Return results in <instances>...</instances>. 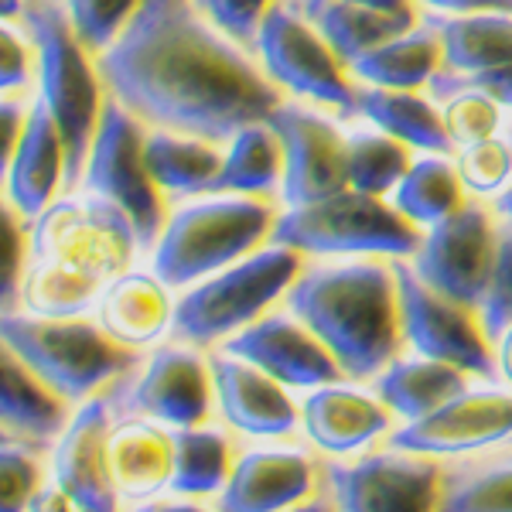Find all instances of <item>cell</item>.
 I'll return each mask as SVG.
<instances>
[{
    "instance_id": "cell-1",
    "label": "cell",
    "mask_w": 512,
    "mask_h": 512,
    "mask_svg": "<svg viewBox=\"0 0 512 512\" xmlns=\"http://www.w3.org/2000/svg\"><path fill=\"white\" fill-rule=\"evenodd\" d=\"M253 59L205 21L195 0H140L120 38L96 55V69L106 93L147 127L229 144L284 103V89Z\"/></svg>"
},
{
    "instance_id": "cell-2",
    "label": "cell",
    "mask_w": 512,
    "mask_h": 512,
    "mask_svg": "<svg viewBox=\"0 0 512 512\" xmlns=\"http://www.w3.org/2000/svg\"><path fill=\"white\" fill-rule=\"evenodd\" d=\"M284 301L352 383H373L407 342L390 256H321L287 287Z\"/></svg>"
},
{
    "instance_id": "cell-3",
    "label": "cell",
    "mask_w": 512,
    "mask_h": 512,
    "mask_svg": "<svg viewBox=\"0 0 512 512\" xmlns=\"http://www.w3.org/2000/svg\"><path fill=\"white\" fill-rule=\"evenodd\" d=\"M38 48V96L48 103L65 140V188H79L86 175L99 113H103V79L96 59L72 28L65 0H21L18 21Z\"/></svg>"
},
{
    "instance_id": "cell-4",
    "label": "cell",
    "mask_w": 512,
    "mask_h": 512,
    "mask_svg": "<svg viewBox=\"0 0 512 512\" xmlns=\"http://www.w3.org/2000/svg\"><path fill=\"white\" fill-rule=\"evenodd\" d=\"M280 212L270 195L185 202L164 222L151 250V270L168 287H192L229 263L243 260L274 233Z\"/></svg>"
},
{
    "instance_id": "cell-5",
    "label": "cell",
    "mask_w": 512,
    "mask_h": 512,
    "mask_svg": "<svg viewBox=\"0 0 512 512\" xmlns=\"http://www.w3.org/2000/svg\"><path fill=\"white\" fill-rule=\"evenodd\" d=\"M0 335L4 345H11L69 403L93 400L99 390L117 386L144 362L137 349L117 342L99 321H89L86 315L38 318L28 311L24 315L7 311Z\"/></svg>"
},
{
    "instance_id": "cell-6",
    "label": "cell",
    "mask_w": 512,
    "mask_h": 512,
    "mask_svg": "<svg viewBox=\"0 0 512 512\" xmlns=\"http://www.w3.org/2000/svg\"><path fill=\"white\" fill-rule=\"evenodd\" d=\"M304 267H308L304 253L294 246H260L243 260L198 280L178 297L171 338L195 345V349L226 342L239 328L267 315L270 304L287 294V287L301 277Z\"/></svg>"
},
{
    "instance_id": "cell-7",
    "label": "cell",
    "mask_w": 512,
    "mask_h": 512,
    "mask_svg": "<svg viewBox=\"0 0 512 512\" xmlns=\"http://www.w3.org/2000/svg\"><path fill=\"white\" fill-rule=\"evenodd\" d=\"M424 229L410 222L383 195L342 188L308 205L280 212L270 243L304 256H414Z\"/></svg>"
},
{
    "instance_id": "cell-8",
    "label": "cell",
    "mask_w": 512,
    "mask_h": 512,
    "mask_svg": "<svg viewBox=\"0 0 512 512\" xmlns=\"http://www.w3.org/2000/svg\"><path fill=\"white\" fill-rule=\"evenodd\" d=\"M144 137L147 123L130 113L117 96L106 93L82 188L120 205L137 229L140 253H151L168 216H164V192L147 171Z\"/></svg>"
},
{
    "instance_id": "cell-9",
    "label": "cell",
    "mask_w": 512,
    "mask_h": 512,
    "mask_svg": "<svg viewBox=\"0 0 512 512\" xmlns=\"http://www.w3.org/2000/svg\"><path fill=\"white\" fill-rule=\"evenodd\" d=\"M256 62L294 99L332 106L342 117L355 113V86L349 65L332 52L321 31L304 18L291 0H274L256 31Z\"/></svg>"
},
{
    "instance_id": "cell-10",
    "label": "cell",
    "mask_w": 512,
    "mask_h": 512,
    "mask_svg": "<svg viewBox=\"0 0 512 512\" xmlns=\"http://www.w3.org/2000/svg\"><path fill=\"white\" fill-rule=\"evenodd\" d=\"M396 287H400V318L403 338L417 355L441 359L465 369L475 379H495L499 362L492 355V342L485 335L478 308L454 301L424 284L410 263V256H390Z\"/></svg>"
},
{
    "instance_id": "cell-11",
    "label": "cell",
    "mask_w": 512,
    "mask_h": 512,
    "mask_svg": "<svg viewBox=\"0 0 512 512\" xmlns=\"http://www.w3.org/2000/svg\"><path fill=\"white\" fill-rule=\"evenodd\" d=\"M140 253L137 229L110 198H59L31 226V260H69L79 267L117 277Z\"/></svg>"
},
{
    "instance_id": "cell-12",
    "label": "cell",
    "mask_w": 512,
    "mask_h": 512,
    "mask_svg": "<svg viewBox=\"0 0 512 512\" xmlns=\"http://www.w3.org/2000/svg\"><path fill=\"white\" fill-rule=\"evenodd\" d=\"M321 489L335 509L424 512L441 506L444 465L431 454L386 448L355 461H321Z\"/></svg>"
},
{
    "instance_id": "cell-13",
    "label": "cell",
    "mask_w": 512,
    "mask_h": 512,
    "mask_svg": "<svg viewBox=\"0 0 512 512\" xmlns=\"http://www.w3.org/2000/svg\"><path fill=\"white\" fill-rule=\"evenodd\" d=\"M209 355L188 342H164L144 362L106 390L110 407L123 417H151L168 427H195L212 410Z\"/></svg>"
},
{
    "instance_id": "cell-14",
    "label": "cell",
    "mask_w": 512,
    "mask_h": 512,
    "mask_svg": "<svg viewBox=\"0 0 512 512\" xmlns=\"http://www.w3.org/2000/svg\"><path fill=\"white\" fill-rule=\"evenodd\" d=\"M495 216H499L495 205L489 209L485 202L465 198L461 209L427 229L417 253L410 256L420 280L468 308H482L495 267V250H499Z\"/></svg>"
},
{
    "instance_id": "cell-15",
    "label": "cell",
    "mask_w": 512,
    "mask_h": 512,
    "mask_svg": "<svg viewBox=\"0 0 512 512\" xmlns=\"http://www.w3.org/2000/svg\"><path fill=\"white\" fill-rule=\"evenodd\" d=\"M267 127L284 147V185H280L284 205H308L349 188L345 130L335 120L284 99L267 117Z\"/></svg>"
},
{
    "instance_id": "cell-16",
    "label": "cell",
    "mask_w": 512,
    "mask_h": 512,
    "mask_svg": "<svg viewBox=\"0 0 512 512\" xmlns=\"http://www.w3.org/2000/svg\"><path fill=\"white\" fill-rule=\"evenodd\" d=\"M512 437V393L465 390L420 420H407L386 434V448L417 451L431 458L495 448Z\"/></svg>"
},
{
    "instance_id": "cell-17",
    "label": "cell",
    "mask_w": 512,
    "mask_h": 512,
    "mask_svg": "<svg viewBox=\"0 0 512 512\" xmlns=\"http://www.w3.org/2000/svg\"><path fill=\"white\" fill-rule=\"evenodd\" d=\"M219 345L239 355V359L260 366L263 373L280 379L284 386H297V390H315V386L345 379L328 345L291 311L287 315L270 311V315L256 318L253 325L239 328L236 335H229Z\"/></svg>"
},
{
    "instance_id": "cell-18",
    "label": "cell",
    "mask_w": 512,
    "mask_h": 512,
    "mask_svg": "<svg viewBox=\"0 0 512 512\" xmlns=\"http://www.w3.org/2000/svg\"><path fill=\"white\" fill-rule=\"evenodd\" d=\"M110 420L113 407L103 396H93L69 420L52 454V478L69 492L76 509L106 512L120 506V492L110 472Z\"/></svg>"
},
{
    "instance_id": "cell-19",
    "label": "cell",
    "mask_w": 512,
    "mask_h": 512,
    "mask_svg": "<svg viewBox=\"0 0 512 512\" xmlns=\"http://www.w3.org/2000/svg\"><path fill=\"white\" fill-rule=\"evenodd\" d=\"M212 386H216L219 414L233 431L246 437H291L301 410L284 393V383L263 373L260 366L219 349L209 352Z\"/></svg>"
},
{
    "instance_id": "cell-20",
    "label": "cell",
    "mask_w": 512,
    "mask_h": 512,
    "mask_svg": "<svg viewBox=\"0 0 512 512\" xmlns=\"http://www.w3.org/2000/svg\"><path fill=\"white\" fill-rule=\"evenodd\" d=\"M321 465L308 451H246L236 458L226 489L219 492V509L263 512L304 506L318 489Z\"/></svg>"
},
{
    "instance_id": "cell-21",
    "label": "cell",
    "mask_w": 512,
    "mask_h": 512,
    "mask_svg": "<svg viewBox=\"0 0 512 512\" xmlns=\"http://www.w3.org/2000/svg\"><path fill=\"white\" fill-rule=\"evenodd\" d=\"M7 202L24 219L35 222L55 195L65 188V140L45 99H35L24 123V134L14 147V158L4 168Z\"/></svg>"
},
{
    "instance_id": "cell-22",
    "label": "cell",
    "mask_w": 512,
    "mask_h": 512,
    "mask_svg": "<svg viewBox=\"0 0 512 512\" xmlns=\"http://www.w3.org/2000/svg\"><path fill=\"white\" fill-rule=\"evenodd\" d=\"M393 410L379 396L325 383L301 403L304 437L325 454H352L393 431Z\"/></svg>"
},
{
    "instance_id": "cell-23",
    "label": "cell",
    "mask_w": 512,
    "mask_h": 512,
    "mask_svg": "<svg viewBox=\"0 0 512 512\" xmlns=\"http://www.w3.org/2000/svg\"><path fill=\"white\" fill-rule=\"evenodd\" d=\"M110 472L127 506H144L151 495L171 489L175 431L151 417H123L110 431Z\"/></svg>"
},
{
    "instance_id": "cell-24",
    "label": "cell",
    "mask_w": 512,
    "mask_h": 512,
    "mask_svg": "<svg viewBox=\"0 0 512 512\" xmlns=\"http://www.w3.org/2000/svg\"><path fill=\"white\" fill-rule=\"evenodd\" d=\"M168 291L171 287L158 274L123 270L99 294L96 321L130 349L151 345L164 332H171V321H175V304Z\"/></svg>"
},
{
    "instance_id": "cell-25",
    "label": "cell",
    "mask_w": 512,
    "mask_h": 512,
    "mask_svg": "<svg viewBox=\"0 0 512 512\" xmlns=\"http://www.w3.org/2000/svg\"><path fill=\"white\" fill-rule=\"evenodd\" d=\"M0 420L4 434L52 444L69 427V400L55 393L11 345L0 355Z\"/></svg>"
},
{
    "instance_id": "cell-26",
    "label": "cell",
    "mask_w": 512,
    "mask_h": 512,
    "mask_svg": "<svg viewBox=\"0 0 512 512\" xmlns=\"http://www.w3.org/2000/svg\"><path fill=\"white\" fill-rule=\"evenodd\" d=\"M144 161L154 185L171 202H181V198H192L216 188L226 154L219 151L216 140L181 134V130L168 127H151L144 137Z\"/></svg>"
},
{
    "instance_id": "cell-27",
    "label": "cell",
    "mask_w": 512,
    "mask_h": 512,
    "mask_svg": "<svg viewBox=\"0 0 512 512\" xmlns=\"http://www.w3.org/2000/svg\"><path fill=\"white\" fill-rule=\"evenodd\" d=\"M291 4L315 24L345 65L420 24V11L390 14L366 4H352V0H291Z\"/></svg>"
},
{
    "instance_id": "cell-28",
    "label": "cell",
    "mask_w": 512,
    "mask_h": 512,
    "mask_svg": "<svg viewBox=\"0 0 512 512\" xmlns=\"http://www.w3.org/2000/svg\"><path fill=\"white\" fill-rule=\"evenodd\" d=\"M373 127L386 130L396 140L424 154H454V144L444 127L441 110L431 99L417 96V89H386V86H355V113Z\"/></svg>"
},
{
    "instance_id": "cell-29",
    "label": "cell",
    "mask_w": 512,
    "mask_h": 512,
    "mask_svg": "<svg viewBox=\"0 0 512 512\" xmlns=\"http://www.w3.org/2000/svg\"><path fill=\"white\" fill-rule=\"evenodd\" d=\"M444 45V72L475 76L512 62V14L478 11V14H437L424 11Z\"/></svg>"
},
{
    "instance_id": "cell-30",
    "label": "cell",
    "mask_w": 512,
    "mask_h": 512,
    "mask_svg": "<svg viewBox=\"0 0 512 512\" xmlns=\"http://www.w3.org/2000/svg\"><path fill=\"white\" fill-rule=\"evenodd\" d=\"M468 376L472 373H465V369L451 366V362H441V359H427V355L400 359V355H396L390 366L373 379V393L396 417L420 420L441 407V403H448L451 396L465 393Z\"/></svg>"
},
{
    "instance_id": "cell-31",
    "label": "cell",
    "mask_w": 512,
    "mask_h": 512,
    "mask_svg": "<svg viewBox=\"0 0 512 512\" xmlns=\"http://www.w3.org/2000/svg\"><path fill=\"white\" fill-rule=\"evenodd\" d=\"M444 65V45L431 21L420 14V24L390 41H383L373 52L349 65L352 79L366 86L386 89H420L434 79V72Z\"/></svg>"
},
{
    "instance_id": "cell-32",
    "label": "cell",
    "mask_w": 512,
    "mask_h": 512,
    "mask_svg": "<svg viewBox=\"0 0 512 512\" xmlns=\"http://www.w3.org/2000/svg\"><path fill=\"white\" fill-rule=\"evenodd\" d=\"M110 277L69 260H31L21 284V304L38 318H79L96 308Z\"/></svg>"
},
{
    "instance_id": "cell-33",
    "label": "cell",
    "mask_w": 512,
    "mask_h": 512,
    "mask_svg": "<svg viewBox=\"0 0 512 512\" xmlns=\"http://www.w3.org/2000/svg\"><path fill=\"white\" fill-rule=\"evenodd\" d=\"M284 185V147L267 120L246 123L236 130L226 147V164L212 192H239V195H270Z\"/></svg>"
},
{
    "instance_id": "cell-34",
    "label": "cell",
    "mask_w": 512,
    "mask_h": 512,
    "mask_svg": "<svg viewBox=\"0 0 512 512\" xmlns=\"http://www.w3.org/2000/svg\"><path fill=\"white\" fill-rule=\"evenodd\" d=\"M393 205L420 229H431L441 219H448L454 209H461L465 181H461L451 154H424L410 164L393 192Z\"/></svg>"
},
{
    "instance_id": "cell-35",
    "label": "cell",
    "mask_w": 512,
    "mask_h": 512,
    "mask_svg": "<svg viewBox=\"0 0 512 512\" xmlns=\"http://www.w3.org/2000/svg\"><path fill=\"white\" fill-rule=\"evenodd\" d=\"M448 512H512V451L444 465L441 506Z\"/></svg>"
},
{
    "instance_id": "cell-36",
    "label": "cell",
    "mask_w": 512,
    "mask_h": 512,
    "mask_svg": "<svg viewBox=\"0 0 512 512\" xmlns=\"http://www.w3.org/2000/svg\"><path fill=\"white\" fill-rule=\"evenodd\" d=\"M233 441L219 427H175V475L171 489L175 495H212L222 492L233 475Z\"/></svg>"
},
{
    "instance_id": "cell-37",
    "label": "cell",
    "mask_w": 512,
    "mask_h": 512,
    "mask_svg": "<svg viewBox=\"0 0 512 512\" xmlns=\"http://www.w3.org/2000/svg\"><path fill=\"white\" fill-rule=\"evenodd\" d=\"M410 164H414L410 144L373 127V123L345 130V175H349V188L386 198L396 192V185L403 181Z\"/></svg>"
},
{
    "instance_id": "cell-38",
    "label": "cell",
    "mask_w": 512,
    "mask_h": 512,
    "mask_svg": "<svg viewBox=\"0 0 512 512\" xmlns=\"http://www.w3.org/2000/svg\"><path fill=\"white\" fill-rule=\"evenodd\" d=\"M48 444L18 434H0V509H28L41 489V454Z\"/></svg>"
},
{
    "instance_id": "cell-39",
    "label": "cell",
    "mask_w": 512,
    "mask_h": 512,
    "mask_svg": "<svg viewBox=\"0 0 512 512\" xmlns=\"http://www.w3.org/2000/svg\"><path fill=\"white\" fill-rule=\"evenodd\" d=\"M441 117L454 151H458V147H468L475 140L499 134L502 103L492 93H485V89H458L448 99H441Z\"/></svg>"
},
{
    "instance_id": "cell-40",
    "label": "cell",
    "mask_w": 512,
    "mask_h": 512,
    "mask_svg": "<svg viewBox=\"0 0 512 512\" xmlns=\"http://www.w3.org/2000/svg\"><path fill=\"white\" fill-rule=\"evenodd\" d=\"M458 175L468 192L475 195H502L512 185V140L506 137H485L468 147L454 151Z\"/></svg>"
},
{
    "instance_id": "cell-41",
    "label": "cell",
    "mask_w": 512,
    "mask_h": 512,
    "mask_svg": "<svg viewBox=\"0 0 512 512\" xmlns=\"http://www.w3.org/2000/svg\"><path fill=\"white\" fill-rule=\"evenodd\" d=\"M65 7H69L79 41L96 59L99 52H106L120 38V31L137 14L140 0H65Z\"/></svg>"
},
{
    "instance_id": "cell-42",
    "label": "cell",
    "mask_w": 512,
    "mask_h": 512,
    "mask_svg": "<svg viewBox=\"0 0 512 512\" xmlns=\"http://www.w3.org/2000/svg\"><path fill=\"white\" fill-rule=\"evenodd\" d=\"M478 315H482L485 335H489L492 345L512 325V219L506 216H499V250H495L489 291L482 297Z\"/></svg>"
},
{
    "instance_id": "cell-43",
    "label": "cell",
    "mask_w": 512,
    "mask_h": 512,
    "mask_svg": "<svg viewBox=\"0 0 512 512\" xmlns=\"http://www.w3.org/2000/svg\"><path fill=\"white\" fill-rule=\"evenodd\" d=\"M31 219H24L11 202L0 216V287H4V315L14 311V301L21 297L24 274L31 263Z\"/></svg>"
},
{
    "instance_id": "cell-44",
    "label": "cell",
    "mask_w": 512,
    "mask_h": 512,
    "mask_svg": "<svg viewBox=\"0 0 512 512\" xmlns=\"http://www.w3.org/2000/svg\"><path fill=\"white\" fill-rule=\"evenodd\" d=\"M195 7L205 14V21L216 24L226 38H233L239 48L253 55L256 31H260L274 0H195Z\"/></svg>"
},
{
    "instance_id": "cell-45",
    "label": "cell",
    "mask_w": 512,
    "mask_h": 512,
    "mask_svg": "<svg viewBox=\"0 0 512 512\" xmlns=\"http://www.w3.org/2000/svg\"><path fill=\"white\" fill-rule=\"evenodd\" d=\"M4 65H0V86H4V96H28L31 82H35L38 72V48L31 41L28 31H18L14 21H4Z\"/></svg>"
},
{
    "instance_id": "cell-46",
    "label": "cell",
    "mask_w": 512,
    "mask_h": 512,
    "mask_svg": "<svg viewBox=\"0 0 512 512\" xmlns=\"http://www.w3.org/2000/svg\"><path fill=\"white\" fill-rule=\"evenodd\" d=\"M427 89H431V96L437 103L448 99L451 93H458V89H485V93H492L502 106L512 110V62L499 65V69H489V72H475V76H454V72L437 69L434 79L427 82Z\"/></svg>"
},
{
    "instance_id": "cell-47",
    "label": "cell",
    "mask_w": 512,
    "mask_h": 512,
    "mask_svg": "<svg viewBox=\"0 0 512 512\" xmlns=\"http://www.w3.org/2000/svg\"><path fill=\"white\" fill-rule=\"evenodd\" d=\"M28 113H31V106L18 103L14 96H4V106H0V127H4V168H7V161L14 158V147H18V140L24 134Z\"/></svg>"
},
{
    "instance_id": "cell-48",
    "label": "cell",
    "mask_w": 512,
    "mask_h": 512,
    "mask_svg": "<svg viewBox=\"0 0 512 512\" xmlns=\"http://www.w3.org/2000/svg\"><path fill=\"white\" fill-rule=\"evenodd\" d=\"M427 11L437 14H478V11H509L512 0H420Z\"/></svg>"
},
{
    "instance_id": "cell-49",
    "label": "cell",
    "mask_w": 512,
    "mask_h": 512,
    "mask_svg": "<svg viewBox=\"0 0 512 512\" xmlns=\"http://www.w3.org/2000/svg\"><path fill=\"white\" fill-rule=\"evenodd\" d=\"M28 509H35V512H48V509H76V502L69 499V492L62 489L59 482L55 485H41V489L35 492V499L28 502Z\"/></svg>"
},
{
    "instance_id": "cell-50",
    "label": "cell",
    "mask_w": 512,
    "mask_h": 512,
    "mask_svg": "<svg viewBox=\"0 0 512 512\" xmlns=\"http://www.w3.org/2000/svg\"><path fill=\"white\" fill-rule=\"evenodd\" d=\"M495 345H499V359H495V362H499V373L512 386V325L502 332V338Z\"/></svg>"
},
{
    "instance_id": "cell-51",
    "label": "cell",
    "mask_w": 512,
    "mask_h": 512,
    "mask_svg": "<svg viewBox=\"0 0 512 512\" xmlns=\"http://www.w3.org/2000/svg\"><path fill=\"white\" fill-rule=\"evenodd\" d=\"M352 4H366L376 11H390V14H414L417 0H352Z\"/></svg>"
},
{
    "instance_id": "cell-52",
    "label": "cell",
    "mask_w": 512,
    "mask_h": 512,
    "mask_svg": "<svg viewBox=\"0 0 512 512\" xmlns=\"http://www.w3.org/2000/svg\"><path fill=\"white\" fill-rule=\"evenodd\" d=\"M495 212H499V216H506V219H512V185L502 195H495Z\"/></svg>"
},
{
    "instance_id": "cell-53",
    "label": "cell",
    "mask_w": 512,
    "mask_h": 512,
    "mask_svg": "<svg viewBox=\"0 0 512 512\" xmlns=\"http://www.w3.org/2000/svg\"><path fill=\"white\" fill-rule=\"evenodd\" d=\"M506 444H509V448H512V437H509V441H506Z\"/></svg>"
}]
</instances>
